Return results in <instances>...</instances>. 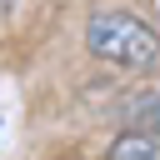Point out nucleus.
<instances>
[{
  "label": "nucleus",
  "instance_id": "nucleus-1",
  "mask_svg": "<svg viewBox=\"0 0 160 160\" xmlns=\"http://www.w3.org/2000/svg\"><path fill=\"white\" fill-rule=\"evenodd\" d=\"M85 50L115 70H155L160 65V35L130 15V10H100L85 25Z\"/></svg>",
  "mask_w": 160,
  "mask_h": 160
},
{
  "label": "nucleus",
  "instance_id": "nucleus-2",
  "mask_svg": "<svg viewBox=\"0 0 160 160\" xmlns=\"http://www.w3.org/2000/svg\"><path fill=\"white\" fill-rule=\"evenodd\" d=\"M105 160H160V140L145 135V130H125V135L110 140Z\"/></svg>",
  "mask_w": 160,
  "mask_h": 160
}]
</instances>
